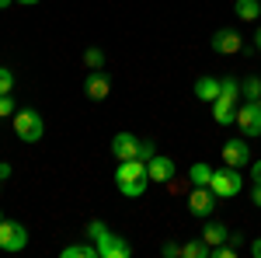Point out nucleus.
Returning <instances> with one entry per match:
<instances>
[{
    "label": "nucleus",
    "instance_id": "19",
    "mask_svg": "<svg viewBox=\"0 0 261 258\" xmlns=\"http://www.w3.org/2000/svg\"><path fill=\"white\" fill-rule=\"evenodd\" d=\"M63 258H98V244H66Z\"/></svg>",
    "mask_w": 261,
    "mask_h": 258
},
{
    "label": "nucleus",
    "instance_id": "31",
    "mask_svg": "<svg viewBox=\"0 0 261 258\" xmlns=\"http://www.w3.org/2000/svg\"><path fill=\"white\" fill-rule=\"evenodd\" d=\"M254 45H258V49H261V28H258V35H254Z\"/></svg>",
    "mask_w": 261,
    "mask_h": 258
},
{
    "label": "nucleus",
    "instance_id": "23",
    "mask_svg": "<svg viewBox=\"0 0 261 258\" xmlns=\"http://www.w3.org/2000/svg\"><path fill=\"white\" fill-rule=\"evenodd\" d=\"M11 91H14V74L0 66V95H11Z\"/></svg>",
    "mask_w": 261,
    "mask_h": 258
},
{
    "label": "nucleus",
    "instance_id": "3",
    "mask_svg": "<svg viewBox=\"0 0 261 258\" xmlns=\"http://www.w3.org/2000/svg\"><path fill=\"white\" fill-rule=\"evenodd\" d=\"M237 95H241L237 80H220V98L213 101V119L220 122V126L237 122Z\"/></svg>",
    "mask_w": 261,
    "mask_h": 258
},
{
    "label": "nucleus",
    "instance_id": "13",
    "mask_svg": "<svg viewBox=\"0 0 261 258\" xmlns=\"http://www.w3.org/2000/svg\"><path fill=\"white\" fill-rule=\"evenodd\" d=\"M140 143L143 139H136L133 133H115V139H112V154L119 160H133L140 157Z\"/></svg>",
    "mask_w": 261,
    "mask_h": 258
},
{
    "label": "nucleus",
    "instance_id": "33",
    "mask_svg": "<svg viewBox=\"0 0 261 258\" xmlns=\"http://www.w3.org/2000/svg\"><path fill=\"white\" fill-rule=\"evenodd\" d=\"M0 220H4V213H0Z\"/></svg>",
    "mask_w": 261,
    "mask_h": 258
},
{
    "label": "nucleus",
    "instance_id": "29",
    "mask_svg": "<svg viewBox=\"0 0 261 258\" xmlns=\"http://www.w3.org/2000/svg\"><path fill=\"white\" fill-rule=\"evenodd\" d=\"M11 175V164H0V178H7Z\"/></svg>",
    "mask_w": 261,
    "mask_h": 258
},
{
    "label": "nucleus",
    "instance_id": "25",
    "mask_svg": "<svg viewBox=\"0 0 261 258\" xmlns=\"http://www.w3.org/2000/svg\"><path fill=\"white\" fill-rule=\"evenodd\" d=\"M161 251H164V255H167V258H174V255H181V248H178V244H174V241H167V244H164Z\"/></svg>",
    "mask_w": 261,
    "mask_h": 258
},
{
    "label": "nucleus",
    "instance_id": "21",
    "mask_svg": "<svg viewBox=\"0 0 261 258\" xmlns=\"http://www.w3.org/2000/svg\"><path fill=\"white\" fill-rule=\"evenodd\" d=\"M84 63H87L91 70H101V66H105V53H101V49H87V53H84Z\"/></svg>",
    "mask_w": 261,
    "mask_h": 258
},
{
    "label": "nucleus",
    "instance_id": "10",
    "mask_svg": "<svg viewBox=\"0 0 261 258\" xmlns=\"http://www.w3.org/2000/svg\"><path fill=\"white\" fill-rule=\"evenodd\" d=\"M223 164H230V168H244V164H251V147L244 143V139H230V143H223Z\"/></svg>",
    "mask_w": 261,
    "mask_h": 258
},
{
    "label": "nucleus",
    "instance_id": "20",
    "mask_svg": "<svg viewBox=\"0 0 261 258\" xmlns=\"http://www.w3.org/2000/svg\"><path fill=\"white\" fill-rule=\"evenodd\" d=\"M241 91H244L251 101H258V98H261V80H258V77H247V80L241 84Z\"/></svg>",
    "mask_w": 261,
    "mask_h": 258
},
{
    "label": "nucleus",
    "instance_id": "22",
    "mask_svg": "<svg viewBox=\"0 0 261 258\" xmlns=\"http://www.w3.org/2000/svg\"><path fill=\"white\" fill-rule=\"evenodd\" d=\"M18 108H14V95H0V119H11Z\"/></svg>",
    "mask_w": 261,
    "mask_h": 258
},
{
    "label": "nucleus",
    "instance_id": "11",
    "mask_svg": "<svg viewBox=\"0 0 261 258\" xmlns=\"http://www.w3.org/2000/svg\"><path fill=\"white\" fill-rule=\"evenodd\" d=\"M146 171H150V181H157V185H167V181L174 178V160L164 157V154H153V157L146 160Z\"/></svg>",
    "mask_w": 261,
    "mask_h": 258
},
{
    "label": "nucleus",
    "instance_id": "9",
    "mask_svg": "<svg viewBox=\"0 0 261 258\" xmlns=\"http://www.w3.org/2000/svg\"><path fill=\"white\" fill-rule=\"evenodd\" d=\"M84 95H87L91 101H105L108 95H112V80H108V74L91 70V74H87V80H84Z\"/></svg>",
    "mask_w": 261,
    "mask_h": 258
},
{
    "label": "nucleus",
    "instance_id": "28",
    "mask_svg": "<svg viewBox=\"0 0 261 258\" xmlns=\"http://www.w3.org/2000/svg\"><path fill=\"white\" fill-rule=\"evenodd\" d=\"M251 199H254V206H261V185H254V192H251Z\"/></svg>",
    "mask_w": 261,
    "mask_h": 258
},
{
    "label": "nucleus",
    "instance_id": "18",
    "mask_svg": "<svg viewBox=\"0 0 261 258\" xmlns=\"http://www.w3.org/2000/svg\"><path fill=\"white\" fill-rule=\"evenodd\" d=\"M188 181H192V185H209V181H213V168H209V164H192V168H188Z\"/></svg>",
    "mask_w": 261,
    "mask_h": 258
},
{
    "label": "nucleus",
    "instance_id": "14",
    "mask_svg": "<svg viewBox=\"0 0 261 258\" xmlns=\"http://www.w3.org/2000/svg\"><path fill=\"white\" fill-rule=\"evenodd\" d=\"M209 248H216V244H223V241H230V230L223 227V223H216V220H205V227H202V234H199Z\"/></svg>",
    "mask_w": 261,
    "mask_h": 258
},
{
    "label": "nucleus",
    "instance_id": "2",
    "mask_svg": "<svg viewBox=\"0 0 261 258\" xmlns=\"http://www.w3.org/2000/svg\"><path fill=\"white\" fill-rule=\"evenodd\" d=\"M87 234H91V241L98 244V258H129L133 255L129 241H122L119 234H112L101 220H91V223H87Z\"/></svg>",
    "mask_w": 261,
    "mask_h": 258
},
{
    "label": "nucleus",
    "instance_id": "7",
    "mask_svg": "<svg viewBox=\"0 0 261 258\" xmlns=\"http://www.w3.org/2000/svg\"><path fill=\"white\" fill-rule=\"evenodd\" d=\"M237 129L244 136H261V98L237 105Z\"/></svg>",
    "mask_w": 261,
    "mask_h": 258
},
{
    "label": "nucleus",
    "instance_id": "8",
    "mask_svg": "<svg viewBox=\"0 0 261 258\" xmlns=\"http://www.w3.org/2000/svg\"><path fill=\"white\" fill-rule=\"evenodd\" d=\"M188 209H192V217L209 220V213L216 209V192L209 185H195V192L188 196Z\"/></svg>",
    "mask_w": 261,
    "mask_h": 258
},
{
    "label": "nucleus",
    "instance_id": "17",
    "mask_svg": "<svg viewBox=\"0 0 261 258\" xmlns=\"http://www.w3.org/2000/svg\"><path fill=\"white\" fill-rule=\"evenodd\" d=\"M181 255H185V258H209V255H213V248H209L202 238H195V241H188V244H181Z\"/></svg>",
    "mask_w": 261,
    "mask_h": 258
},
{
    "label": "nucleus",
    "instance_id": "6",
    "mask_svg": "<svg viewBox=\"0 0 261 258\" xmlns=\"http://www.w3.org/2000/svg\"><path fill=\"white\" fill-rule=\"evenodd\" d=\"M0 248L4 251H24L28 248V230L18 220H0Z\"/></svg>",
    "mask_w": 261,
    "mask_h": 258
},
{
    "label": "nucleus",
    "instance_id": "15",
    "mask_svg": "<svg viewBox=\"0 0 261 258\" xmlns=\"http://www.w3.org/2000/svg\"><path fill=\"white\" fill-rule=\"evenodd\" d=\"M195 98L213 105V101L220 98V80H216V77H199V80H195Z\"/></svg>",
    "mask_w": 261,
    "mask_h": 258
},
{
    "label": "nucleus",
    "instance_id": "1",
    "mask_svg": "<svg viewBox=\"0 0 261 258\" xmlns=\"http://www.w3.org/2000/svg\"><path fill=\"white\" fill-rule=\"evenodd\" d=\"M115 185H119L122 196L129 199H140L146 192V185H150V171H146V160L133 157V160H119V168H115Z\"/></svg>",
    "mask_w": 261,
    "mask_h": 258
},
{
    "label": "nucleus",
    "instance_id": "12",
    "mask_svg": "<svg viewBox=\"0 0 261 258\" xmlns=\"http://www.w3.org/2000/svg\"><path fill=\"white\" fill-rule=\"evenodd\" d=\"M209 45H213V53H220V56H233V53H241V35H237L233 28H220Z\"/></svg>",
    "mask_w": 261,
    "mask_h": 258
},
{
    "label": "nucleus",
    "instance_id": "27",
    "mask_svg": "<svg viewBox=\"0 0 261 258\" xmlns=\"http://www.w3.org/2000/svg\"><path fill=\"white\" fill-rule=\"evenodd\" d=\"M251 255H254V258H261V238L254 241V244H251Z\"/></svg>",
    "mask_w": 261,
    "mask_h": 258
},
{
    "label": "nucleus",
    "instance_id": "32",
    "mask_svg": "<svg viewBox=\"0 0 261 258\" xmlns=\"http://www.w3.org/2000/svg\"><path fill=\"white\" fill-rule=\"evenodd\" d=\"M7 4H11V0H0V7H7Z\"/></svg>",
    "mask_w": 261,
    "mask_h": 258
},
{
    "label": "nucleus",
    "instance_id": "5",
    "mask_svg": "<svg viewBox=\"0 0 261 258\" xmlns=\"http://www.w3.org/2000/svg\"><path fill=\"white\" fill-rule=\"evenodd\" d=\"M209 189L216 192V199H233L244 189V178H241V171H237V168H230V164H226V168H220V171H213Z\"/></svg>",
    "mask_w": 261,
    "mask_h": 258
},
{
    "label": "nucleus",
    "instance_id": "16",
    "mask_svg": "<svg viewBox=\"0 0 261 258\" xmlns=\"http://www.w3.org/2000/svg\"><path fill=\"white\" fill-rule=\"evenodd\" d=\"M233 11H237V18H241V21H254L261 14V0H237Z\"/></svg>",
    "mask_w": 261,
    "mask_h": 258
},
{
    "label": "nucleus",
    "instance_id": "26",
    "mask_svg": "<svg viewBox=\"0 0 261 258\" xmlns=\"http://www.w3.org/2000/svg\"><path fill=\"white\" fill-rule=\"evenodd\" d=\"M251 178H254V185H261V160L251 164Z\"/></svg>",
    "mask_w": 261,
    "mask_h": 258
},
{
    "label": "nucleus",
    "instance_id": "4",
    "mask_svg": "<svg viewBox=\"0 0 261 258\" xmlns=\"http://www.w3.org/2000/svg\"><path fill=\"white\" fill-rule=\"evenodd\" d=\"M14 133L24 143H39L42 133H45V122H42V115L35 108H18L14 112Z\"/></svg>",
    "mask_w": 261,
    "mask_h": 258
},
{
    "label": "nucleus",
    "instance_id": "24",
    "mask_svg": "<svg viewBox=\"0 0 261 258\" xmlns=\"http://www.w3.org/2000/svg\"><path fill=\"white\" fill-rule=\"evenodd\" d=\"M150 157H153V143L143 139V143H140V160H150Z\"/></svg>",
    "mask_w": 261,
    "mask_h": 258
},
{
    "label": "nucleus",
    "instance_id": "30",
    "mask_svg": "<svg viewBox=\"0 0 261 258\" xmlns=\"http://www.w3.org/2000/svg\"><path fill=\"white\" fill-rule=\"evenodd\" d=\"M14 4H24V7H32V4H39V0H14Z\"/></svg>",
    "mask_w": 261,
    "mask_h": 258
}]
</instances>
